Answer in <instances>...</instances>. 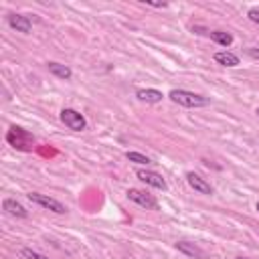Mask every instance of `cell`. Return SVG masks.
Returning a JSON list of instances; mask_svg holds the SVG:
<instances>
[{
	"label": "cell",
	"instance_id": "obj_17",
	"mask_svg": "<svg viewBox=\"0 0 259 259\" xmlns=\"http://www.w3.org/2000/svg\"><path fill=\"white\" fill-rule=\"evenodd\" d=\"M247 16H249V20H251V22H255V24H259V10H257V8H251Z\"/></svg>",
	"mask_w": 259,
	"mask_h": 259
},
{
	"label": "cell",
	"instance_id": "obj_2",
	"mask_svg": "<svg viewBox=\"0 0 259 259\" xmlns=\"http://www.w3.org/2000/svg\"><path fill=\"white\" fill-rule=\"evenodd\" d=\"M6 142H8L12 148H16V150H24V152H26V150H30L34 138H32L26 130L12 125V127L6 132Z\"/></svg>",
	"mask_w": 259,
	"mask_h": 259
},
{
	"label": "cell",
	"instance_id": "obj_5",
	"mask_svg": "<svg viewBox=\"0 0 259 259\" xmlns=\"http://www.w3.org/2000/svg\"><path fill=\"white\" fill-rule=\"evenodd\" d=\"M127 198L132 200V202H136V204H140L142 208H148V210H156L158 208V200L152 196V194H148L146 190H138V188H130L127 192Z\"/></svg>",
	"mask_w": 259,
	"mask_h": 259
},
{
	"label": "cell",
	"instance_id": "obj_9",
	"mask_svg": "<svg viewBox=\"0 0 259 259\" xmlns=\"http://www.w3.org/2000/svg\"><path fill=\"white\" fill-rule=\"evenodd\" d=\"M176 249L180 251V253H184V255H188V257H192V259H206V253L198 247V245H194V243H188V241H178L176 243Z\"/></svg>",
	"mask_w": 259,
	"mask_h": 259
},
{
	"label": "cell",
	"instance_id": "obj_11",
	"mask_svg": "<svg viewBox=\"0 0 259 259\" xmlns=\"http://www.w3.org/2000/svg\"><path fill=\"white\" fill-rule=\"evenodd\" d=\"M47 69H49L51 75H55L57 79H63V81H67V79L73 77V71H71L67 65H61V63H55V61H51V63L47 65Z\"/></svg>",
	"mask_w": 259,
	"mask_h": 259
},
{
	"label": "cell",
	"instance_id": "obj_10",
	"mask_svg": "<svg viewBox=\"0 0 259 259\" xmlns=\"http://www.w3.org/2000/svg\"><path fill=\"white\" fill-rule=\"evenodd\" d=\"M2 208H4L10 217H16V219H26V217H28L26 208H24L20 202H16L14 198H4V200H2Z\"/></svg>",
	"mask_w": 259,
	"mask_h": 259
},
{
	"label": "cell",
	"instance_id": "obj_21",
	"mask_svg": "<svg viewBox=\"0 0 259 259\" xmlns=\"http://www.w3.org/2000/svg\"><path fill=\"white\" fill-rule=\"evenodd\" d=\"M255 113H257V115H259V107H257V111H255Z\"/></svg>",
	"mask_w": 259,
	"mask_h": 259
},
{
	"label": "cell",
	"instance_id": "obj_15",
	"mask_svg": "<svg viewBox=\"0 0 259 259\" xmlns=\"http://www.w3.org/2000/svg\"><path fill=\"white\" fill-rule=\"evenodd\" d=\"M125 158H127L130 162H136V164H146V166L152 162L148 156H144V154H140V152H125Z\"/></svg>",
	"mask_w": 259,
	"mask_h": 259
},
{
	"label": "cell",
	"instance_id": "obj_13",
	"mask_svg": "<svg viewBox=\"0 0 259 259\" xmlns=\"http://www.w3.org/2000/svg\"><path fill=\"white\" fill-rule=\"evenodd\" d=\"M214 61L219 65H225V67H237L239 65V57L235 53H231V51H219V53H214Z\"/></svg>",
	"mask_w": 259,
	"mask_h": 259
},
{
	"label": "cell",
	"instance_id": "obj_3",
	"mask_svg": "<svg viewBox=\"0 0 259 259\" xmlns=\"http://www.w3.org/2000/svg\"><path fill=\"white\" fill-rule=\"evenodd\" d=\"M61 121H63L69 130H73V132H83V130L87 127V119H85L77 109H71V107H65V109L61 111Z\"/></svg>",
	"mask_w": 259,
	"mask_h": 259
},
{
	"label": "cell",
	"instance_id": "obj_14",
	"mask_svg": "<svg viewBox=\"0 0 259 259\" xmlns=\"http://www.w3.org/2000/svg\"><path fill=\"white\" fill-rule=\"evenodd\" d=\"M208 36H210V40H214L223 47H229L233 42V34H229L225 30H212V32H208Z\"/></svg>",
	"mask_w": 259,
	"mask_h": 259
},
{
	"label": "cell",
	"instance_id": "obj_4",
	"mask_svg": "<svg viewBox=\"0 0 259 259\" xmlns=\"http://www.w3.org/2000/svg\"><path fill=\"white\" fill-rule=\"evenodd\" d=\"M28 200L34 202V204H38V206H42V208H47V210H53V212H57V214H65V212H67V208H65L63 202H59L57 198H51V196H47V194L30 192V194H28Z\"/></svg>",
	"mask_w": 259,
	"mask_h": 259
},
{
	"label": "cell",
	"instance_id": "obj_19",
	"mask_svg": "<svg viewBox=\"0 0 259 259\" xmlns=\"http://www.w3.org/2000/svg\"><path fill=\"white\" fill-rule=\"evenodd\" d=\"M148 4H150V6H154V8H166V6H168L166 2H162V4H160V2H148Z\"/></svg>",
	"mask_w": 259,
	"mask_h": 259
},
{
	"label": "cell",
	"instance_id": "obj_8",
	"mask_svg": "<svg viewBox=\"0 0 259 259\" xmlns=\"http://www.w3.org/2000/svg\"><path fill=\"white\" fill-rule=\"evenodd\" d=\"M186 182H188L190 188H194V190L200 192V194H212V186H210L204 178H200L198 174H194V172H188V174H186Z\"/></svg>",
	"mask_w": 259,
	"mask_h": 259
},
{
	"label": "cell",
	"instance_id": "obj_22",
	"mask_svg": "<svg viewBox=\"0 0 259 259\" xmlns=\"http://www.w3.org/2000/svg\"><path fill=\"white\" fill-rule=\"evenodd\" d=\"M255 208H257V210H259V202H257V206H255Z\"/></svg>",
	"mask_w": 259,
	"mask_h": 259
},
{
	"label": "cell",
	"instance_id": "obj_1",
	"mask_svg": "<svg viewBox=\"0 0 259 259\" xmlns=\"http://www.w3.org/2000/svg\"><path fill=\"white\" fill-rule=\"evenodd\" d=\"M168 97L174 103L182 105V107H204V105H208L206 97H202L198 93H192V91H186V89H172L168 93Z\"/></svg>",
	"mask_w": 259,
	"mask_h": 259
},
{
	"label": "cell",
	"instance_id": "obj_20",
	"mask_svg": "<svg viewBox=\"0 0 259 259\" xmlns=\"http://www.w3.org/2000/svg\"><path fill=\"white\" fill-rule=\"evenodd\" d=\"M235 259H247V257H235Z\"/></svg>",
	"mask_w": 259,
	"mask_h": 259
},
{
	"label": "cell",
	"instance_id": "obj_7",
	"mask_svg": "<svg viewBox=\"0 0 259 259\" xmlns=\"http://www.w3.org/2000/svg\"><path fill=\"white\" fill-rule=\"evenodd\" d=\"M8 26L14 28L16 32H24V34H28L32 30V22L24 14H8Z\"/></svg>",
	"mask_w": 259,
	"mask_h": 259
},
{
	"label": "cell",
	"instance_id": "obj_12",
	"mask_svg": "<svg viewBox=\"0 0 259 259\" xmlns=\"http://www.w3.org/2000/svg\"><path fill=\"white\" fill-rule=\"evenodd\" d=\"M136 97L140 101H146V103H158V101L164 99L162 91H158V89H138L136 91Z\"/></svg>",
	"mask_w": 259,
	"mask_h": 259
},
{
	"label": "cell",
	"instance_id": "obj_16",
	"mask_svg": "<svg viewBox=\"0 0 259 259\" xmlns=\"http://www.w3.org/2000/svg\"><path fill=\"white\" fill-rule=\"evenodd\" d=\"M20 255H22L24 259H49L47 255H42V253H36V251H32V249H28V247H24V249H20Z\"/></svg>",
	"mask_w": 259,
	"mask_h": 259
},
{
	"label": "cell",
	"instance_id": "obj_18",
	"mask_svg": "<svg viewBox=\"0 0 259 259\" xmlns=\"http://www.w3.org/2000/svg\"><path fill=\"white\" fill-rule=\"evenodd\" d=\"M247 53H249V55H251L253 59H259V49H255V47H251V49H249Z\"/></svg>",
	"mask_w": 259,
	"mask_h": 259
},
{
	"label": "cell",
	"instance_id": "obj_6",
	"mask_svg": "<svg viewBox=\"0 0 259 259\" xmlns=\"http://www.w3.org/2000/svg\"><path fill=\"white\" fill-rule=\"evenodd\" d=\"M136 174H138V178H140L144 184H148V186H154V188H158V190H166V188H168L166 180H164L158 172H152V170H138Z\"/></svg>",
	"mask_w": 259,
	"mask_h": 259
}]
</instances>
